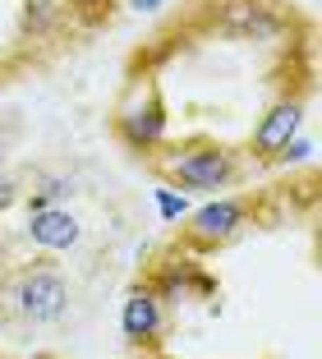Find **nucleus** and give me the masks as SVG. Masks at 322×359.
Listing matches in <instances>:
<instances>
[{"label":"nucleus","mask_w":322,"mask_h":359,"mask_svg":"<svg viewBox=\"0 0 322 359\" xmlns=\"http://www.w3.org/2000/svg\"><path fill=\"white\" fill-rule=\"evenodd\" d=\"M23 235H28V244H37V249H46V254H69L74 244L83 240V226H79V217H74L69 208H37L28 212V226H23Z\"/></svg>","instance_id":"9"},{"label":"nucleus","mask_w":322,"mask_h":359,"mask_svg":"<svg viewBox=\"0 0 322 359\" xmlns=\"http://www.w3.org/2000/svg\"><path fill=\"white\" fill-rule=\"evenodd\" d=\"M262 203H267V194H253V189H244V194H217V198L203 203V208L180 226L175 249H185V254H194V258L221 254V249L239 244L253 226L262 222Z\"/></svg>","instance_id":"3"},{"label":"nucleus","mask_w":322,"mask_h":359,"mask_svg":"<svg viewBox=\"0 0 322 359\" xmlns=\"http://www.w3.org/2000/svg\"><path fill=\"white\" fill-rule=\"evenodd\" d=\"M5 304L32 327H51L69 313V281L51 263H23L5 281Z\"/></svg>","instance_id":"5"},{"label":"nucleus","mask_w":322,"mask_h":359,"mask_svg":"<svg viewBox=\"0 0 322 359\" xmlns=\"http://www.w3.org/2000/svg\"><path fill=\"white\" fill-rule=\"evenodd\" d=\"M203 28L249 46H276L290 32V14L281 0H208L203 5Z\"/></svg>","instance_id":"4"},{"label":"nucleus","mask_w":322,"mask_h":359,"mask_svg":"<svg viewBox=\"0 0 322 359\" xmlns=\"http://www.w3.org/2000/svg\"><path fill=\"white\" fill-rule=\"evenodd\" d=\"M304 120H309V102H304L300 93H281L276 102H271L267 111L258 116L249 143H244V157H249V166H271V157H276V152L286 148L295 134H300Z\"/></svg>","instance_id":"6"},{"label":"nucleus","mask_w":322,"mask_h":359,"mask_svg":"<svg viewBox=\"0 0 322 359\" xmlns=\"http://www.w3.org/2000/svg\"><path fill=\"white\" fill-rule=\"evenodd\" d=\"M120 5H129V10H138V14H152V10H161V0H120Z\"/></svg>","instance_id":"14"},{"label":"nucleus","mask_w":322,"mask_h":359,"mask_svg":"<svg viewBox=\"0 0 322 359\" xmlns=\"http://www.w3.org/2000/svg\"><path fill=\"white\" fill-rule=\"evenodd\" d=\"M147 285H152V295L166 309H180V304H189V299L217 295V281H212V276L203 272V263H198L194 254H185V249H180V258L156 263L152 272H147Z\"/></svg>","instance_id":"7"},{"label":"nucleus","mask_w":322,"mask_h":359,"mask_svg":"<svg viewBox=\"0 0 322 359\" xmlns=\"http://www.w3.org/2000/svg\"><path fill=\"white\" fill-rule=\"evenodd\" d=\"M32 359H60V355H32Z\"/></svg>","instance_id":"16"},{"label":"nucleus","mask_w":322,"mask_h":359,"mask_svg":"<svg viewBox=\"0 0 322 359\" xmlns=\"http://www.w3.org/2000/svg\"><path fill=\"white\" fill-rule=\"evenodd\" d=\"M120 332H125L129 350H143V355L161 350V341H166V304L152 295V285H147V281H138L134 290L125 295Z\"/></svg>","instance_id":"8"},{"label":"nucleus","mask_w":322,"mask_h":359,"mask_svg":"<svg viewBox=\"0 0 322 359\" xmlns=\"http://www.w3.org/2000/svg\"><path fill=\"white\" fill-rule=\"evenodd\" d=\"M115 5H120V0H69V14L83 23V28H102L115 14Z\"/></svg>","instance_id":"10"},{"label":"nucleus","mask_w":322,"mask_h":359,"mask_svg":"<svg viewBox=\"0 0 322 359\" xmlns=\"http://www.w3.org/2000/svg\"><path fill=\"white\" fill-rule=\"evenodd\" d=\"M14 203H19V180H10L5 170H0V217H5Z\"/></svg>","instance_id":"13"},{"label":"nucleus","mask_w":322,"mask_h":359,"mask_svg":"<svg viewBox=\"0 0 322 359\" xmlns=\"http://www.w3.org/2000/svg\"><path fill=\"white\" fill-rule=\"evenodd\" d=\"M309 157H313V138L300 129V134H295L290 143L276 152V157H271V166H300V161H309Z\"/></svg>","instance_id":"11"},{"label":"nucleus","mask_w":322,"mask_h":359,"mask_svg":"<svg viewBox=\"0 0 322 359\" xmlns=\"http://www.w3.org/2000/svg\"><path fill=\"white\" fill-rule=\"evenodd\" d=\"M143 166L152 170L166 189H185V194H221V189H235L244 170H249V157L244 148H230L221 138L208 134H189L175 138V143H161L156 152H147Z\"/></svg>","instance_id":"1"},{"label":"nucleus","mask_w":322,"mask_h":359,"mask_svg":"<svg viewBox=\"0 0 322 359\" xmlns=\"http://www.w3.org/2000/svg\"><path fill=\"white\" fill-rule=\"evenodd\" d=\"M156 208H161L166 222H180V217H185V198H175V189H166V184L156 189Z\"/></svg>","instance_id":"12"},{"label":"nucleus","mask_w":322,"mask_h":359,"mask_svg":"<svg viewBox=\"0 0 322 359\" xmlns=\"http://www.w3.org/2000/svg\"><path fill=\"white\" fill-rule=\"evenodd\" d=\"M0 359H5V355H0Z\"/></svg>","instance_id":"17"},{"label":"nucleus","mask_w":322,"mask_h":359,"mask_svg":"<svg viewBox=\"0 0 322 359\" xmlns=\"http://www.w3.org/2000/svg\"><path fill=\"white\" fill-rule=\"evenodd\" d=\"M111 134H115V143L138 161L166 143L170 111H166V97H161V79H156L152 69L129 74L125 93L115 97V106H111Z\"/></svg>","instance_id":"2"},{"label":"nucleus","mask_w":322,"mask_h":359,"mask_svg":"<svg viewBox=\"0 0 322 359\" xmlns=\"http://www.w3.org/2000/svg\"><path fill=\"white\" fill-rule=\"evenodd\" d=\"M0 166H5V134H0Z\"/></svg>","instance_id":"15"}]
</instances>
